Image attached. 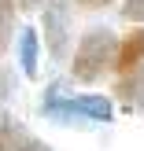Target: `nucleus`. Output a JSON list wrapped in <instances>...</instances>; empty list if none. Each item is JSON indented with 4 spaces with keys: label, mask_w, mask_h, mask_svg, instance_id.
<instances>
[{
    "label": "nucleus",
    "mask_w": 144,
    "mask_h": 151,
    "mask_svg": "<svg viewBox=\"0 0 144 151\" xmlns=\"http://www.w3.org/2000/svg\"><path fill=\"white\" fill-rule=\"evenodd\" d=\"M115 33H111L107 26H93L81 33L78 48H74L70 55V74L78 81H96L103 78V74L111 70V63H115Z\"/></svg>",
    "instance_id": "obj_1"
},
{
    "label": "nucleus",
    "mask_w": 144,
    "mask_h": 151,
    "mask_svg": "<svg viewBox=\"0 0 144 151\" xmlns=\"http://www.w3.org/2000/svg\"><path fill=\"white\" fill-rule=\"evenodd\" d=\"M41 114H52V118L81 114L89 122H111L115 107H111L107 96H70V92H59V88H48V96L41 103Z\"/></svg>",
    "instance_id": "obj_2"
},
{
    "label": "nucleus",
    "mask_w": 144,
    "mask_h": 151,
    "mask_svg": "<svg viewBox=\"0 0 144 151\" xmlns=\"http://www.w3.org/2000/svg\"><path fill=\"white\" fill-rule=\"evenodd\" d=\"M137 63H144V26H133L130 33L115 44V63H111V70L126 74V70H133Z\"/></svg>",
    "instance_id": "obj_3"
},
{
    "label": "nucleus",
    "mask_w": 144,
    "mask_h": 151,
    "mask_svg": "<svg viewBox=\"0 0 144 151\" xmlns=\"http://www.w3.org/2000/svg\"><path fill=\"white\" fill-rule=\"evenodd\" d=\"M44 41H48L52 55H67V7L52 4L44 7Z\"/></svg>",
    "instance_id": "obj_4"
},
{
    "label": "nucleus",
    "mask_w": 144,
    "mask_h": 151,
    "mask_svg": "<svg viewBox=\"0 0 144 151\" xmlns=\"http://www.w3.org/2000/svg\"><path fill=\"white\" fill-rule=\"evenodd\" d=\"M115 96L130 107H140L144 103V63H137L133 70L118 74V85H115Z\"/></svg>",
    "instance_id": "obj_5"
},
{
    "label": "nucleus",
    "mask_w": 144,
    "mask_h": 151,
    "mask_svg": "<svg viewBox=\"0 0 144 151\" xmlns=\"http://www.w3.org/2000/svg\"><path fill=\"white\" fill-rule=\"evenodd\" d=\"M37 48H41V37H37L33 26H26V29L19 33V66H22V74H26L30 81L37 78V63H41Z\"/></svg>",
    "instance_id": "obj_6"
},
{
    "label": "nucleus",
    "mask_w": 144,
    "mask_h": 151,
    "mask_svg": "<svg viewBox=\"0 0 144 151\" xmlns=\"http://www.w3.org/2000/svg\"><path fill=\"white\" fill-rule=\"evenodd\" d=\"M22 147H44L37 137H30L22 125H15L11 118L0 114V151H22Z\"/></svg>",
    "instance_id": "obj_7"
},
{
    "label": "nucleus",
    "mask_w": 144,
    "mask_h": 151,
    "mask_svg": "<svg viewBox=\"0 0 144 151\" xmlns=\"http://www.w3.org/2000/svg\"><path fill=\"white\" fill-rule=\"evenodd\" d=\"M15 11H19V0H0V55L7 52L15 33Z\"/></svg>",
    "instance_id": "obj_8"
},
{
    "label": "nucleus",
    "mask_w": 144,
    "mask_h": 151,
    "mask_svg": "<svg viewBox=\"0 0 144 151\" xmlns=\"http://www.w3.org/2000/svg\"><path fill=\"white\" fill-rule=\"evenodd\" d=\"M122 19L144 22V0H122Z\"/></svg>",
    "instance_id": "obj_9"
},
{
    "label": "nucleus",
    "mask_w": 144,
    "mask_h": 151,
    "mask_svg": "<svg viewBox=\"0 0 144 151\" xmlns=\"http://www.w3.org/2000/svg\"><path fill=\"white\" fill-rule=\"evenodd\" d=\"M70 4H78V7H85V11H100V7H107V4H115V0H70Z\"/></svg>",
    "instance_id": "obj_10"
},
{
    "label": "nucleus",
    "mask_w": 144,
    "mask_h": 151,
    "mask_svg": "<svg viewBox=\"0 0 144 151\" xmlns=\"http://www.w3.org/2000/svg\"><path fill=\"white\" fill-rule=\"evenodd\" d=\"M22 11H37V7H44V0H19Z\"/></svg>",
    "instance_id": "obj_11"
}]
</instances>
